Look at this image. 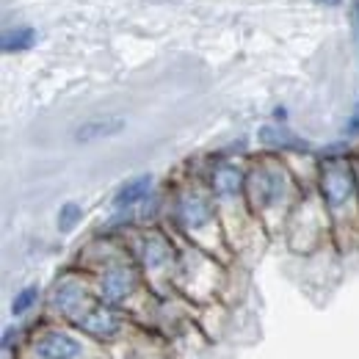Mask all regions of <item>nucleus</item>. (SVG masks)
Returning a JSON list of instances; mask_svg holds the SVG:
<instances>
[{
    "label": "nucleus",
    "instance_id": "nucleus-3",
    "mask_svg": "<svg viewBox=\"0 0 359 359\" xmlns=\"http://www.w3.org/2000/svg\"><path fill=\"white\" fill-rule=\"evenodd\" d=\"M323 191H326V199L332 205L348 199V194H351V177H348V172L346 169H329L326 180H323Z\"/></svg>",
    "mask_w": 359,
    "mask_h": 359
},
{
    "label": "nucleus",
    "instance_id": "nucleus-5",
    "mask_svg": "<svg viewBox=\"0 0 359 359\" xmlns=\"http://www.w3.org/2000/svg\"><path fill=\"white\" fill-rule=\"evenodd\" d=\"M34 42H36V31H31V28L6 31V34H3V53H22V50H31Z\"/></svg>",
    "mask_w": 359,
    "mask_h": 359
},
{
    "label": "nucleus",
    "instance_id": "nucleus-7",
    "mask_svg": "<svg viewBox=\"0 0 359 359\" xmlns=\"http://www.w3.org/2000/svg\"><path fill=\"white\" fill-rule=\"evenodd\" d=\"M78 222H81V208H78V205H72V202H69V205H64V208H61V213H58V229H61V232H69Z\"/></svg>",
    "mask_w": 359,
    "mask_h": 359
},
{
    "label": "nucleus",
    "instance_id": "nucleus-8",
    "mask_svg": "<svg viewBox=\"0 0 359 359\" xmlns=\"http://www.w3.org/2000/svg\"><path fill=\"white\" fill-rule=\"evenodd\" d=\"M36 299H39V290H36V287H25L22 293H17V299H14V304H11V313L22 315Z\"/></svg>",
    "mask_w": 359,
    "mask_h": 359
},
{
    "label": "nucleus",
    "instance_id": "nucleus-6",
    "mask_svg": "<svg viewBox=\"0 0 359 359\" xmlns=\"http://www.w3.org/2000/svg\"><path fill=\"white\" fill-rule=\"evenodd\" d=\"M128 285H130V273H128V271H114V273H108V279H105V293H108L111 299H116V296H122V293L128 290Z\"/></svg>",
    "mask_w": 359,
    "mask_h": 359
},
{
    "label": "nucleus",
    "instance_id": "nucleus-9",
    "mask_svg": "<svg viewBox=\"0 0 359 359\" xmlns=\"http://www.w3.org/2000/svg\"><path fill=\"white\" fill-rule=\"evenodd\" d=\"M318 3H323V6H337L340 0H318Z\"/></svg>",
    "mask_w": 359,
    "mask_h": 359
},
{
    "label": "nucleus",
    "instance_id": "nucleus-2",
    "mask_svg": "<svg viewBox=\"0 0 359 359\" xmlns=\"http://www.w3.org/2000/svg\"><path fill=\"white\" fill-rule=\"evenodd\" d=\"M39 354L45 359H75L81 354V346L72 337L53 332V334H47L45 340L39 343Z\"/></svg>",
    "mask_w": 359,
    "mask_h": 359
},
{
    "label": "nucleus",
    "instance_id": "nucleus-1",
    "mask_svg": "<svg viewBox=\"0 0 359 359\" xmlns=\"http://www.w3.org/2000/svg\"><path fill=\"white\" fill-rule=\"evenodd\" d=\"M128 128V122L122 116H105V119H91L83 122L78 130H75V141L78 144H91V141H100V138H111V135H119Z\"/></svg>",
    "mask_w": 359,
    "mask_h": 359
},
{
    "label": "nucleus",
    "instance_id": "nucleus-4",
    "mask_svg": "<svg viewBox=\"0 0 359 359\" xmlns=\"http://www.w3.org/2000/svg\"><path fill=\"white\" fill-rule=\"evenodd\" d=\"M149 185H152V177H149V175L130 180L128 185H122V188H119V194H116L114 205H116V208H128V205H133V202H138L141 196H147Z\"/></svg>",
    "mask_w": 359,
    "mask_h": 359
}]
</instances>
